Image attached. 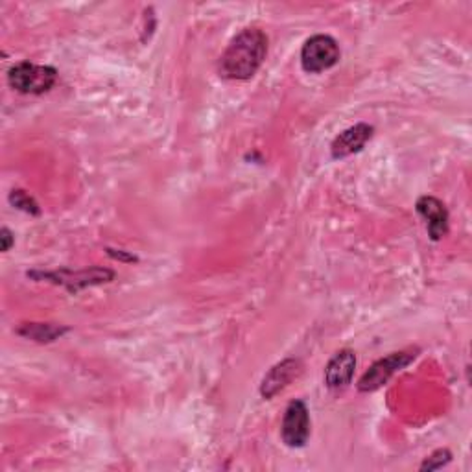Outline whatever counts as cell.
Returning a JSON list of instances; mask_svg holds the SVG:
<instances>
[{"mask_svg":"<svg viewBox=\"0 0 472 472\" xmlns=\"http://www.w3.org/2000/svg\"><path fill=\"white\" fill-rule=\"evenodd\" d=\"M268 54V38L260 28H246L232 38L220 57L218 72L225 80H249L262 67Z\"/></svg>","mask_w":472,"mask_h":472,"instance_id":"6da1fadb","label":"cell"},{"mask_svg":"<svg viewBox=\"0 0 472 472\" xmlns=\"http://www.w3.org/2000/svg\"><path fill=\"white\" fill-rule=\"evenodd\" d=\"M57 81V71L48 65L21 62L8 71V83L22 95H45Z\"/></svg>","mask_w":472,"mask_h":472,"instance_id":"7a4b0ae2","label":"cell"},{"mask_svg":"<svg viewBox=\"0 0 472 472\" xmlns=\"http://www.w3.org/2000/svg\"><path fill=\"white\" fill-rule=\"evenodd\" d=\"M340 46L331 36H312L301 48V67L305 72L317 74L333 69L340 62Z\"/></svg>","mask_w":472,"mask_h":472,"instance_id":"3957f363","label":"cell"},{"mask_svg":"<svg viewBox=\"0 0 472 472\" xmlns=\"http://www.w3.org/2000/svg\"><path fill=\"white\" fill-rule=\"evenodd\" d=\"M416 357H417V349H409V350L392 352L390 357L380 358L360 378L358 390L362 393H369V392H375V390L382 388L384 384H386L397 371L404 369L406 366H409L413 360H416Z\"/></svg>","mask_w":472,"mask_h":472,"instance_id":"277c9868","label":"cell"},{"mask_svg":"<svg viewBox=\"0 0 472 472\" xmlns=\"http://www.w3.org/2000/svg\"><path fill=\"white\" fill-rule=\"evenodd\" d=\"M281 435L290 449H301L307 445L310 437V416L303 400H291L288 404L284 411Z\"/></svg>","mask_w":472,"mask_h":472,"instance_id":"5b68a950","label":"cell"},{"mask_svg":"<svg viewBox=\"0 0 472 472\" xmlns=\"http://www.w3.org/2000/svg\"><path fill=\"white\" fill-rule=\"evenodd\" d=\"M416 209L419 216L426 222L428 236L434 242H439L449 234V211L445 203L434 196H423L417 199Z\"/></svg>","mask_w":472,"mask_h":472,"instance_id":"8992f818","label":"cell"},{"mask_svg":"<svg viewBox=\"0 0 472 472\" xmlns=\"http://www.w3.org/2000/svg\"><path fill=\"white\" fill-rule=\"evenodd\" d=\"M354 369H357V354L350 349H341L324 369V384L331 390H343L350 384Z\"/></svg>","mask_w":472,"mask_h":472,"instance_id":"52a82bcc","label":"cell"},{"mask_svg":"<svg viewBox=\"0 0 472 472\" xmlns=\"http://www.w3.org/2000/svg\"><path fill=\"white\" fill-rule=\"evenodd\" d=\"M43 279H48L52 282H57L65 286L69 291H78L85 286H93V284H102V282H109L113 281L114 274L111 270H102V268H93V270H85V272H50V274H43Z\"/></svg>","mask_w":472,"mask_h":472,"instance_id":"ba28073f","label":"cell"},{"mask_svg":"<svg viewBox=\"0 0 472 472\" xmlns=\"http://www.w3.org/2000/svg\"><path fill=\"white\" fill-rule=\"evenodd\" d=\"M373 126L369 124H357L345 131H341L331 146L333 159H343L352 154H358L364 150L367 140L373 137Z\"/></svg>","mask_w":472,"mask_h":472,"instance_id":"9c48e42d","label":"cell"},{"mask_svg":"<svg viewBox=\"0 0 472 472\" xmlns=\"http://www.w3.org/2000/svg\"><path fill=\"white\" fill-rule=\"evenodd\" d=\"M301 364L293 358L282 360L281 364H277L275 367H272V371L264 376L262 384H260V395L264 399H272L275 397L281 390H284L288 384L298 376V373Z\"/></svg>","mask_w":472,"mask_h":472,"instance_id":"30bf717a","label":"cell"},{"mask_svg":"<svg viewBox=\"0 0 472 472\" xmlns=\"http://www.w3.org/2000/svg\"><path fill=\"white\" fill-rule=\"evenodd\" d=\"M69 329L57 327V324H48V323H26L17 331L21 336L30 338L39 343H48L57 340L59 336H63Z\"/></svg>","mask_w":472,"mask_h":472,"instance_id":"8fae6325","label":"cell"},{"mask_svg":"<svg viewBox=\"0 0 472 472\" xmlns=\"http://www.w3.org/2000/svg\"><path fill=\"white\" fill-rule=\"evenodd\" d=\"M10 201L17 206V209L24 211V213H30V215H39V205L36 203V199L26 194L24 190H13L10 194Z\"/></svg>","mask_w":472,"mask_h":472,"instance_id":"7c38bea8","label":"cell"},{"mask_svg":"<svg viewBox=\"0 0 472 472\" xmlns=\"http://www.w3.org/2000/svg\"><path fill=\"white\" fill-rule=\"evenodd\" d=\"M451 459H452L451 451L439 449V451H435L432 456H428L425 459V463L421 465V470H437V468H442V467L451 463Z\"/></svg>","mask_w":472,"mask_h":472,"instance_id":"4fadbf2b","label":"cell"},{"mask_svg":"<svg viewBox=\"0 0 472 472\" xmlns=\"http://www.w3.org/2000/svg\"><path fill=\"white\" fill-rule=\"evenodd\" d=\"M0 240H3V251H10L13 246V234L8 227H3V231H0Z\"/></svg>","mask_w":472,"mask_h":472,"instance_id":"5bb4252c","label":"cell"}]
</instances>
